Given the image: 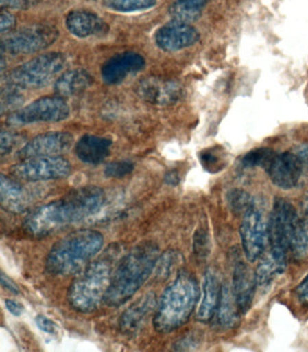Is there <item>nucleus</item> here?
<instances>
[{
	"label": "nucleus",
	"instance_id": "nucleus-5",
	"mask_svg": "<svg viewBox=\"0 0 308 352\" xmlns=\"http://www.w3.org/2000/svg\"><path fill=\"white\" fill-rule=\"evenodd\" d=\"M113 271L109 260H96L80 271L68 291V302L82 314L95 311L105 300Z\"/></svg>",
	"mask_w": 308,
	"mask_h": 352
},
{
	"label": "nucleus",
	"instance_id": "nucleus-18",
	"mask_svg": "<svg viewBox=\"0 0 308 352\" xmlns=\"http://www.w3.org/2000/svg\"><path fill=\"white\" fill-rule=\"evenodd\" d=\"M65 25L73 36L80 38L102 36L109 32L107 23L97 14L88 10L71 11L65 19Z\"/></svg>",
	"mask_w": 308,
	"mask_h": 352
},
{
	"label": "nucleus",
	"instance_id": "nucleus-36",
	"mask_svg": "<svg viewBox=\"0 0 308 352\" xmlns=\"http://www.w3.org/2000/svg\"><path fill=\"white\" fill-rule=\"evenodd\" d=\"M19 89L15 87H10V90L7 91V93H3L2 96V111H5V109L15 108L16 106L20 104L22 102L21 96L19 94Z\"/></svg>",
	"mask_w": 308,
	"mask_h": 352
},
{
	"label": "nucleus",
	"instance_id": "nucleus-29",
	"mask_svg": "<svg viewBox=\"0 0 308 352\" xmlns=\"http://www.w3.org/2000/svg\"><path fill=\"white\" fill-rule=\"evenodd\" d=\"M303 219L299 220L295 237L292 244V250L296 258L308 259V211H304Z\"/></svg>",
	"mask_w": 308,
	"mask_h": 352
},
{
	"label": "nucleus",
	"instance_id": "nucleus-33",
	"mask_svg": "<svg viewBox=\"0 0 308 352\" xmlns=\"http://www.w3.org/2000/svg\"><path fill=\"white\" fill-rule=\"evenodd\" d=\"M134 163L130 160H118L109 163L104 170L105 176L112 177V179H122L130 175L134 170Z\"/></svg>",
	"mask_w": 308,
	"mask_h": 352
},
{
	"label": "nucleus",
	"instance_id": "nucleus-28",
	"mask_svg": "<svg viewBox=\"0 0 308 352\" xmlns=\"http://www.w3.org/2000/svg\"><path fill=\"white\" fill-rule=\"evenodd\" d=\"M181 253L176 250H168L162 254L156 262V277L159 281H165L172 276L176 269L182 264Z\"/></svg>",
	"mask_w": 308,
	"mask_h": 352
},
{
	"label": "nucleus",
	"instance_id": "nucleus-13",
	"mask_svg": "<svg viewBox=\"0 0 308 352\" xmlns=\"http://www.w3.org/2000/svg\"><path fill=\"white\" fill-rule=\"evenodd\" d=\"M137 93L151 104L172 105L184 96V88L175 80L150 76L139 81Z\"/></svg>",
	"mask_w": 308,
	"mask_h": 352
},
{
	"label": "nucleus",
	"instance_id": "nucleus-20",
	"mask_svg": "<svg viewBox=\"0 0 308 352\" xmlns=\"http://www.w3.org/2000/svg\"><path fill=\"white\" fill-rule=\"evenodd\" d=\"M233 293L235 297L241 314L247 313L252 305L255 294L256 274L244 263L239 262L235 265L233 273Z\"/></svg>",
	"mask_w": 308,
	"mask_h": 352
},
{
	"label": "nucleus",
	"instance_id": "nucleus-10",
	"mask_svg": "<svg viewBox=\"0 0 308 352\" xmlns=\"http://www.w3.org/2000/svg\"><path fill=\"white\" fill-rule=\"evenodd\" d=\"M71 170L70 162L60 156L25 160L10 168L11 175L27 182L64 179L70 175Z\"/></svg>",
	"mask_w": 308,
	"mask_h": 352
},
{
	"label": "nucleus",
	"instance_id": "nucleus-40",
	"mask_svg": "<svg viewBox=\"0 0 308 352\" xmlns=\"http://www.w3.org/2000/svg\"><path fill=\"white\" fill-rule=\"evenodd\" d=\"M2 10L4 8H12V10H25L29 7L28 0H0Z\"/></svg>",
	"mask_w": 308,
	"mask_h": 352
},
{
	"label": "nucleus",
	"instance_id": "nucleus-24",
	"mask_svg": "<svg viewBox=\"0 0 308 352\" xmlns=\"http://www.w3.org/2000/svg\"><path fill=\"white\" fill-rule=\"evenodd\" d=\"M93 82V78L87 71L70 70L65 72L56 80L55 91L61 97L73 96L86 90Z\"/></svg>",
	"mask_w": 308,
	"mask_h": 352
},
{
	"label": "nucleus",
	"instance_id": "nucleus-44",
	"mask_svg": "<svg viewBox=\"0 0 308 352\" xmlns=\"http://www.w3.org/2000/svg\"><path fill=\"white\" fill-rule=\"evenodd\" d=\"M296 154H298L299 159L303 163L304 167L308 168V144L299 147Z\"/></svg>",
	"mask_w": 308,
	"mask_h": 352
},
{
	"label": "nucleus",
	"instance_id": "nucleus-3",
	"mask_svg": "<svg viewBox=\"0 0 308 352\" xmlns=\"http://www.w3.org/2000/svg\"><path fill=\"white\" fill-rule=\"evenodd\" d=\"M200 296L198 283L192 274L182 272L162 294L154 316L155 330L170 333L185 324L192 316Z\"/></svg>",
	"mask_w": 308,
	"mask_h": 352
},
{
	"label": "nucleus",
	"instance_id": "nucleus-12",
	"mask_svg": "<svg viewBox=\"0 0 308 352\" xmlns=\"http://www.w3.org/2000/svg\"><path fill=\"white\" fill-rule=\"evenodd\" d=\"M73 144L72 134L64 131H52L41 134L31 140L16 153L19 160L38 158V157L59 156L67 153Z\"/></svg>",
	"mask_w": 308,
	"mask_h": 352
},
{
	"label": "nucleus",
	"instance_id": "nucleus-22",
	"mask_svg": "<svg viewBox=\"0 0 308 352\" xmlns=\"http://www.w3.org/2000/svg\"><path fill=\"white\" fill-rule=\"evenodd\" d=\"M222 288L215 272L208 270L205 273L204 285H202V298L200 303L198 316H196L200 322H209L217 311Z\"/></svg>",
	"mask_w": 308,
	"mask_h": 352
},
{
	"label": "nucleus",
	"instance_id": "nucleus-15",
	"mask_svg": "<svg viewBox=\"0 0 308 352\" xmlns=\"http://www.w3.org/2000/svg\"><path fill=\"white\" fill-rule=\"evenodd\" d=\"M199 38L200 34L195 28L175 20L159 28L155 35L156 45L167 52L192 47Z\"/></svg>",
	"mask_w": 308,
	"mask_h": 352
},
{
	"label": "nucleus",
	"instance_id": "nucleus-30",
	"mask_svg": "<svg viewBox=\"0 0 308 352\" xmlns=\"http://www.w3.org/2000/svg\"><path fill=\"white\" fill-rule=\"evenodd\" d=\"M104 4L118 12L130 13L150 10L156 4V0H104Z\"/></svg>",
	"mask_w": 308,
	"mask_h": 352
},
{
	"label": "nucleus",
	"instance_id": "nucleus-9",
	"mask_svg": "<svg viewBox=\"0 0 308 352\" xmlns=\"http://www.w3.org/2000/svg\"><path fill=\"white\" fill-rule=\"evenodd\" d=\"M298 223L292 204L286 199H276L268 222V239L272 248L286 253L292 247Z\"/></svg>",
	"mask_w": 308,
	"mask_h": 352
},
{
	"label": "nucleus",
	"instance_id": "nucleus-43",
	"mask_svg": "<svg viewBox=\"0 0 308 352\" xmlns=\"http://www.w3.org/2000/svg\"><path fill=\"white\" fill-rule=\"evenodd\" d=\"M165 182L170 186L178 185L179 182H180V177H179L178 173L176 170L168 171L165 175Z\"/></svg>",
	"mask_w": 308,
	"mask_h": 352
},
{
	"label": "nucleus",
	"instance_id": "nucleus-6",
	"mask_svg": "<svg viewBox=\"0 0 308 352\" xmlns=\"http://www.w3.org/2000/svg\"><path fill=\"white\" fill-rule=\"evenodd\" d=\"M67 65L64 54L52 52L41 54L19 65L5 76L8 87L18 89H39L47 87Z\"/></svg>",
	"mask_w": 308,
	"mask_h": 352
},
{
	"label": "nucleus",
	"instance_id": "nucleus-4",
	"mask_svg": "<svg viewBox=\"0 0 308 352\" xmlns=\"http://www.w3.org/2000/svg\"><path fill=\"white\" fill-rule=\"evenodd\" d=\"M104 244V237L99 231H74L53 245L45 260V269L54 276H72L82 270Z\"/></svg>",
	"mask_w": 308,
	"mask_h": 352
},
{
	"label": "nucleus",
	"instance_id": "nucleus-21",
	"mask_svg": "<svg viewBox=\"0 0 308 352\" xmlns=\"http://www.w3.org/2000/svg\"><path fill=\"white\" fill-rule=\"evenodd\" d=\"M112 142L104 137L84 135L75 146L77 157L86 164L98 165L109 157Z\"/></svg>",
	"mask_w": 308,
	"mask_h": 352
},
{
	"label": "nucleus",
	"instance_id": "nucleus-27",
	"mask_svg": "<svg viewBox=\"0 0 308 352\" xmlns=\"http://www.w3.org/2000/svg\"><path fill=\"white\" fill-rule=\"evenodd\" d=\"M199 160L202 167L212 174L220 173L227 165L226 153L221 147L204 148L199 153Z\"/></svg>",
	"mask_w": 308,
	"mask_h": 352
},
{
	"label": "nucleus",
	"instance_id": "nucleus-1",
	"mask_svg": "<svg viewBox=\"0 0 308 352\" xmlns=\"http://www.w3.org/2000/svg\"><path fill=\"white\" fill-rule=\"evenodd\" d=\"M105 199L104 190L97 186L74 188L61 199L37 208L25 220V228L34 236H47L96 214Z\"/></svg>",
	"mask_w": 308,
	"mask_h": 352
},
{
	"label": "nucleus",
	"instance_id": "nucleus-23",
	"mask_svg": "<svg viewBox=\"0 0 308 352\" xmlns=\"http://www.w3.org/2000/svg\"><path fill=\"white\" fill-rule=\"evenodd\" d=\"M261 256L257 267L256 279L259 285L266 287L286 270V253L270 248Z\"/></svg>",
	"mask_w": 308,
	"mask_h": 352
},
{
	"label": "nucleus",
	"instance_id": "nucleus-38",
	"mask_svg": "<svg viewBox=\"0 0 308 352\" xmlns=\"http://www.w3.org/2000/svg\"><path fill=\"white\" fill-rule=\"evenodd\" d=\"M15 24V16L7 10H2L1 16H0V30H1V32L4 33L5 31L12 30Z\"/></svg>",
	"mask_w": 308,
	"mask_h": 352
},
{
	"label": "nucleus",
	"instance_id": "nucleus-14",
	"mask_svg": "<svg viewBox=\"0 0 308 352\" xmlns=\"http://www.w3.org/2000/svg\"><path fill=\"white\" fill-rule=\"evenodd\" d=\"M304 168L298 154L283 153L276 154L265 170L274 185L283 190H290L298 185Z\"/></svg>",
	"mask_w": 308,
	"mask_h": 352
},
{
	"label": "nucleus",
	"instance_id": "nucleus-11",
	"mask_svg": "<svg viewBox=\"0 0 308 352\" xmlns=\"http://www.w3.org/2000/svg\"><path fill=\"white\" fill-rule=\"evenodd\" d=\"M239 232L246 258L256 261L264 253L268 237V223L256 203L244 214Z\"/></svg>",
	"mask_w": 308,
	"mask_h": 352
},
{
	"label": "nucleus",
	"instance_id": "nucleus-19",
	"mask_svg": "<svg viewBox=\"0 0 308 352\" xmlns=\"http://www.w3.org/2000/svg\"><path fill=\"white\" fill-rule=\"evenodd\" d=\"M33 199V194L27 188L4 174L0 177V202L4 210L21 213L29 207Z\"/></svg>",
	"mask_w": 308,
	"mask_h": 352
},
{
	"label": "nucleus",
	"instance_id": "nucleus-25",
	"mask_svg": "<svg viewBox=\"0 0 308 352\" xmlns=\"http://www.w3.org/2000/svg\"><path fill=\"white\" fill-rule=\"evenodd\" d=\"M218 320L222 327L235 328L241 320V310L233 296V289L224 285L222 288L221 299L218 306Z\"/></svg>",
	"mask_w": 308,
	"mask_h": 352
},
{
	"label": "nucleus",
	"instance_id": "nucleus-34",
	"mask_svg": "<svg viewBox=\"0 0 308 352\" xmlns=\"http://www.w3.org/2000/svg\"><path fill=\"white\" fill-rule=\"evenodd\" d=\"M193 253L200 258H204L210 253V237L204 228L196 230L193 236Z\"/></svg>",
	"mask_w": 308,
	"mask_h": 352
},
{
	"label": "nucleus",
	"instance_id": "nucleus-35",
	"mask_svg": "<svg viewBox=\"0 0 308 352\" xmlns=\"http://www.w3.org/2000/svg\"><path fill=\"white\" fill-rule=\"evenodd\" d=\"M0 141H1L0 151H1V155L4 156L12 151L13 148L19 144V137L10 131H2Z\"/></svg>",
	"mask_w": 308,
	"mask_h": 352
},
{
	"label": "nucleus",
	"instance_id": "nucleus-7",
	"mask_svg": "<svg viewBox=\"0 0 308 352\" xmlns=\"http://www.w3.org/2000/svg\"><path fill=\"white\" fill-rule=\"evenodd\" d=\"M70 116V107L61 96H47L19 109L8 117L11 126H23L36 122H57Z\"/></svg>",
	"mask_w": 308,
	"mask_h": 352
},
{
	"label": "nucleus",
	"instance_id": "nucleus-37",
	"mask_svg": "<svg viewBox=\"0 0 308 352\" xmlns=\"http://www.w3.org/2000/svg\"><path fill=\"white\" fill-rule=\"evenodd\" d=\"M36 322L37 327L40 330L45 331V333L55 334L57 333V330H58L57 324L54 320L49 319V318L41 316V314L36 317Z\"/></svg>",
	"mask_w": 308,
	"mask_h": 352
},
{
	"label": "nucleus",
	"instance_id": "nucleus-17",
	"mask_svg": "<svg viewBox=\"0 0 308 352\" xmlns=\"http://www.w3.org/2000/svg\"><path fill=\"white\" fill-rule=\"evenodd\" d=\"M156 307V296L152 292L137 300L119 318V326L121 333L128 335L138 333Z\"/></svg>",
	"mask_w": 308,
	"mask_h": 352
},
{
	"label": "nucleus",
	"instance_id": "nucleus-16",
	"mask_svg": "<svg viewBox=\"0 0 308 352\" xmlns=\"http://www.w3.org/2000/svg\"><path fill=\"white\" fill-rule=\"evenodd\" d=\"M145 65L144 57L135 52L115 54L102 67V77L105 84H121L128 76L141 72Z\"/></svg>",
	"mask_w": 308,
	"mask_h": 352
},
{
	"label": "nucleus",
	"instance_id": "nucleus-41",
	"mask_svg": "<svg viewBox=\"0 0 308 352\" xmlns=\"http://www.w3.org/2000/svg\"><path fill=\"white\" fill-rule=\"evenodd\" d=\"M5 307H7L8 310L10 311V314H12L13 316H20L24 311V307L21 303L16 302V300L7 299L5 300Z\"/></svg>",
	"mask_w": 308,
	"mask_h": 352
},
{
	"label": "nucleus",
	"instance_id": "nucleus-2",
	"mask_svg": "<svg viewBox=\"0 0 308 352\" xmlns=\"http://www.w3.org/2000/svg\"><path fill=\"white\" fill-rule=\"evenodd\" d=\"M158 245L152 241L141 243L131 249L113 273L105 303L119 307L142 287L156 267L161 256Z\"/></svg>",
	"mask_w": 308,
	"mask_h": 352
},
{
	"label": "nucleus",
	"instance_id": "nucleus-31",
	"mask_svg": "<svg viewBox=\"0 0 308 352\" xmlns=\"http://www.w3.org/2000/svg\"><path fill=\"white\" fill-rule=\"evenodd\" d=\"M227 201L230 210L236 216H239V214L244 216L255 203L249 193L239 190V188H235V190L229 191V193L227 194Z\"/></svg>",
	"mask_w": 308,
	"mask_h": 352
},
{
	"label": "nucleus",
	"instance_id": "nucleus-42",
	"mask_svg": "<svg viewBox=\"0 0 308 352\" xmlns=\"http://www.w3.org/2000/svg\"><path fill=\"white\" fill-rule=\"evenodd\" d=\"M1 285L3 287L7 289V290L11 292V293L15 294H19V286L16 285L10 277L5 276L4 274H1Z\"/></svg>",
	"mask_w": 308,
	"mask_h": 352
},
{
	"label": "nucleus",
	"instance_id": "nucleus-39",
	"mask_svg": "<svg viewBox=\"0 0 308 352\" xmlns=\"http://www.w3.org/2000/svg\"><path fill=\"white\" fill-rule=\"evenodd\" d=\"M295 293L299 302L303 305L308 306V274L306 278L300 283V285L296 287Z\"/></svg>",
	"mask_w": 308,
	"mask_h": 352
},
{
	"label": "nucleus",
	"instance_id": "nucleus-32",
	"mask_svg": "<svg viewBox=\"0 0 308 352\" xmlns=\"http://www.w3.org/2000/svg\"><path fill=\"white\" fill-rule=\"evenodd\" d=\"M276 153L268 148H256L248 153L241 160V164L244 168H252L256 167L263 168L266 170L268 166L272 162Z\"/></svg>",
	"mask_w": 308,
	"mask_h": 352
},
{
	"label": "nucleus",
	"instance_id": "nucleus-8",
	"mask_svg": "<svg viewBox=\"0 0 308 352\" xmlns=\"http://www.w3.org/2000/svg\"><path fill=\"white\" fill-rule=\"evenodd\" d=\"M59 30L51 25H34L10 34L2 39L3 52L24 54L49 47L58 38Z\"/></svg>",
	"mask_w": 308,
	"mask_h": 352
},
{
	"label": "nucleus",
	"instance_id": "nucleus-26",
	"mask_svg": "<svg viewBox=\"0 0 308 352\" xmlns=\"http://www.w3.org/2000/svg\"><path fill=\"white\" fill-rule=\"evenodd\" d=\"M209 0H176L169 8L175 21L192 23L201 16L202 11Z\"/></svg>",
	"mask_w": 308,
	"mask_h": 352
}]
</instances>
